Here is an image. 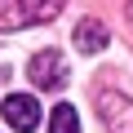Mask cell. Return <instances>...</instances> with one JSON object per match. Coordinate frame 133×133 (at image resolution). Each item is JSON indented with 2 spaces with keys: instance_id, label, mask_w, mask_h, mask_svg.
<instances>
[{
  "instance_id": "6da1fadb",
  "label": "cell",
  "mask_w": 133,
  "mask_h": 133,
  "mask_svg": "<svg viewBox=\"0 0 133 133\" xmlns=\"http://www.w3.org/2000/svg\"><path fill=\"white\" fill-rule=\"evenodd\" d=\"M62 9V0H0V31H18L31 22H44Z\"/></svg>"
},
{
  "instance_id": "7a4b0ae2",
  "label": "cell",
  "mask_w": 133,
  "mask_h": 133,
  "mask_svg": "<svg viewBox=\"0 0 133 133\" xmlns=\"http://www.w3.org/2000/svg\"><path fill=\"white\" fill-rule=\"evenodd\" d=\"M98 111H102V124L111 133H133V102L124 93H111V89H98Z\"/></svg>"
},
{
  "instance_id": "3957f363",
  "label": "cell",
  "mask_w": 133,
  "mask_h": 133,
  "mask_svg": "<svg viewBox=\"0 0 133 133\" xmlns=\"http://www.w3.org/2000/svg\"><path fill=\"white\" fill-rule=\"evenodd\" d=\"M0 111H5L9 129H18V133H31V129H40V102H36L31 93H9Z\"/></svg>"
},
{
  "instance_id": "277c9868",
  "label": "cell",
  "mask_w": 133,
  "mask_h": 133,
  "mask_svg": "<svg viewBox=\"0 0 133 133\" xmlns=\"http://www.w3.org/2000/svg\"><path fill=\"white\" fill-rule=\"evenodd\" d=\"M27 71H31V80H36L40 89H62V84H66V62H62V53H58V49L36 53Z\"/></svg>"
},
{
  "instance_id": "5b68a950",
  "label": "cell",
  "mask_w": 133,
  "mask_h": 133,
  "mask_svg": "<svg viewBox=\"0 0 133 133\" xmlns=\"http://www.w3.org/2000/svg\"><path fill=\"white\" fill-rule=\"evenodd\" d=\"M76 44H80V53L107 49V27H102L98 18H80V22H76Z\"/></svg>"
},
{
  "instance_id": "8992f818",
  "label": "cell",
  "mask_w": 133,
  "mask_h": 133,
  "mask_svg": "<svg viewBox=\"0 0 133 133\" xmlns=\"http://www.w3.org/2000/svg\"><path fill=\"white\" fill-rule=\"evenodd\" d=\"M49 133H80V111L71 102H58L49 111Z\"/></svg>"
}]
</instances>
